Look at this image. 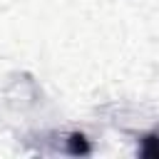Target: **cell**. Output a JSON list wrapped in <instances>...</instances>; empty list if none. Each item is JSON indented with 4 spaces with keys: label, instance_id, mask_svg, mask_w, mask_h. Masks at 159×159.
<instances>
[{
    "label": "cell",
    "instance_id": "6da1fadb",
    "mask_svg": "<svg viewBox=\"0 0 159 159\" xmlns=\"http://www.w3.org/2000/svg\"><path fill=\"white\" fill-rule=\"evenodd\" d=\"M65 149H67L70 154H75V157L89 154V142H87V137H84L82 132H72V134L65 139Z\"/></svg>",
    "mask_w": 159,
    "mask_h": 159
},
{
    "label": "cell",
    "instance_id": "7a4b0ae2",
    "mask_svg": "<svg viewBox=\"0 0 159 159\" xmlns=\"http://www.w3.org/2000/svg\"><path fill=\"white\" fill-rule=\"evenodd\" d=\"M139 157H144V159H159V134H144L142 137Z\"/></svg>",
    "mask_w": 159,
    "mask_h": 159
}]
</instances>
